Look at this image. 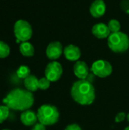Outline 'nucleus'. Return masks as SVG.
I'll return each instance as SVG.
<instances>
[{
  "label": "nucleus",
  "instance_id": "obj_1",
  "mask_svg": "<svg viewBox=\"0 0 129 130\" xmlns=\"http://www.w3.org/2000/svg\"><path fill=\"white\" fill-rule=\"evenodd\" d=\"M3 104L9 109L25 111L29 110L34 103L32 92L21 88L11 90L2 101Z\"/></svg>",
  "mask_w": 129,
  "mask_h": 130
},
{
  "label": "nucleus",
  "instance_id": "obj_2",
  "mask_svg": "<svg viewBox=\"0 0 129 130\" xmlns=\"http://www.w3.org/2000/svg\"><path fill=\"white\" fill-rule=\"evenodd\" d=\"M71 94L73 100L81 105H90L95 100V89L86 79L76 81L72 85Z\"/></svg>",
  "mask_w": 129,
  "mask_h": 130
},
{
  "label": "nucleus",
  "instance_id": "obj_3",
  "mask_svg": "<svg viewBox=\"0 0 129 130\" xmlns=\"http://www.w3.org/2000/svg\"><path fill=\"white\" fill-rule=\"evenodd\" d=\"M38 121L45 126H52L56 124L59 119V112L58 109L51 104H43L37 110Z\"/></svg>",
  "mask_w": 129,
  "mask_h": 130
},
{
  "label": "nucleus",
  "instance_id": "obj_4",
  "mask_svg": "<svg viewBox=\"0 0 129 130\" xmlns=\"http://www.w3.org/2000/svg\"><path fill=\"white\" fill-rule=\"evenodd\" d=\"M109 48L114 53H125L129 48L128 36L121 31L111 33L107 40Z\"/></svg>",
  "mask_w": 129,
  "mask_h": 130
},
{
  "label": "nucleus",
  "instance_id": "obj_5",
  "mask_svg": "<svg viewBox=\"0 0 129 130\" xmlns=\"http://www.w3.org/2000/svg\"><path fill=\"white\" fill-rule=\"evenodd\" d=\"M14 34L16 40L22 42L28 41L33 34L32 27L30 23L24 20H18L14 25Z\"/></svg>",
  "mask_w": 129,
  "mask_h": 130
},
{
  "label": "nucleus",
  "instance_id": "obj_6",
  "mask_svg": "<svg viewBox=\"0 0 129 130\" xmlns=\"http://www.w3.org/2000/svg\"><path fill=\"white\" fill-rule=\"evenodd\" d=\"M91 72L93 74L100 78H106L112 74L113 67L111 64L103 59L95 61L91 66Z\"/></svg>",
  "mask_w": 129,
  "mask_h": 130
},
{
  "label": "nucleus",
  "instance_id": "obj_7",
  "mask_svg": "<svg viewBox=\"0 0 129 130\" xmlns=\"http://www.w3.org/2000/svg\"><path fill=\"white\" fill-rule=\"evenodd\" d=\"M63 72L62 65L56 62L52 61L49 62L45 69V77L50 82H57L62 76Z\"/></svg>",
  "mask_w": 129,
  "mask_h": 130
},
{
  "label": "nucleus",
  "instance_id": "obj_8",
  "mask_svg": "<svg viewBox=\"0 0 129 130\" xmlns=\"http://www.w3.org/2000/svg\"><path fill=\"white\" fill-rule=\"evenodd\" d=\"M62 45L59 41H53L50 43L46 48V56L51 60H56L59 59L63 53Z\"/></svg>",
  "mask_w": 129,
  "mask_h": 130
},
{
  "label": "nucleus",
  "instance_id": "obj_9",
  "mask_svg": "<svg viewBox=\"0 0 129 130\" xmlns=\"http://www.w3.org/2000/svg\"><path fill=\"white\" fill-rule=\"evenodd\" d=\"M106 12V4L103 0H95L92 2L90 7V14L95 18H98L104 15Z\"/></svg>",
  "mask_w": 129,
  "mask_h": 130
},
{
  "label": "nucleus",
  "instance_id": "obj_10",
  "mask_svg": "<svg viewBox=\"0 0 129 130\" xmlns=\"http://www.w3.org/2000/svg\"><path fill=\"white\" fill-rule=\"evenodd\" d=\"M73 71L75 75L79 79H86L89 75V69L84 61H77L74 65Z\"/></svg>",
  "mask_w": 129,
  "mask_h": 130
},
{
  "label": "nucleus",
  "instance_id": "obj_11",
  "mask_svg": "<svg viewBox=\"0 0 129 130\" xmlns=\"http://www.w3.org/2000/svg\"><path fill=\"white\" fill-rule=\"evenodd\" d=\"M21 122L26 126H34L37 120V114L33 111V110H25L23 111L21 114V117H20Z\"/></svg>",
  "mask_w": 129,
  "mask_h": 130
},
{
  "label": "nucleus",
  "instance_id": "obj_12",
  "mask_svg": "<svg viewBox=\"0 0 129 130\" xmlns=\"http://www.w3.org/2000/svg\"><path fill=\"white\" fill-rule=\"evenodd\" d=\"M110 30L108 26L103 23H98L92 27V34L98 39L108 38L110 35Z\"/></svg>",
  "mask_w": 129,
  "mask_h": 130
},
{
  "label": "nucleus",
  "instance_id": "obj_13",
  "mask_svg": "<svg viewBox=\"0 0 129 130\" xmlns=\"http://www.w3.org/2000/svg\"><path fill=\"white\" fill-rule=\"evenodd\" d=\"M63 53L66 59L69 61H77L79 59L81 55L80 49L73 44H70L65 46L63 50Z\"/></svg>",
  "mask_w": 129,
  "mask_h": 130
},
{
  "label": "nucleus",
  "instance_id": "obj_14",
  "mask_svg": "<svg viewBox=\"0 0 129 130\" xmlns=\"http://www.w3.org/2000/svg\"><path fill=\"white\" fill-rule=\"evenodd\" d=\"M38 82H39V79H37V78L35 75H30L24 79V84L27 91L30 92H33V91H36L37 89H39Z\"/></svg>",
  "mask_w": 129,
  "mask_h": 130
},
{
  "label": "nucleus",
  "instance_id": "obj_15",
  "mask_svg": "<svg viewBox=\"0 0 129 130\" xmlns=\"http://www.w3.org/2000/svg\"><path fill=\"white\" fill-rule=\"evenodd\" d=\"M20 53L26 57H30L34 55V47L29 42H22L19 46Z\"/></svg>",
  "mask_w": 129,
  "mask_h": 130
},
{
  "label": "nucleus",
  "instance_id": "obj_16",
  "mask_svg": "<svg viewBox=\"0 0 129 130\" xmlns=\"http://www.w3.org/2000/svg\"><path fill=\"white\" fill-rule=\"evenodd\" d=\"M16 74H17V76L19 78L25 79L29 75H30V70L29 67L27 66H21L17 69Z\"/></svg>",
  "mask_w": 129,
  "mask_h": 130
},
{
  "label": "nucleus",
  "instance_id": "obj_17",
  "mask_svg": "<svg viewBox=\"0 0 129 130\" xmlns=\"http://www.w3.org/2000/svg\"><path fill=\"white\" fill-rule=\"evenodd\" d=\"M109 30L111 33H116V32H119L120 29H121V24L119 23V21L116 20V19H112L109 21L108 24H107Z\"/></svg>",
  "mask_w": 129,
  "mask_h": 130
},
{
  "label": "nucleus",
  "instance_id": "obj_18",
  "mask_svg": "<svg viewBox=\"0 0 129 130\" xmlns=\"http://www.w3.org/2000/svg\"><path fill=\"white\" fill-rule=\"evenodd\" d=\"M10 54V47L4 41L0 40V59H4Z\"/></svg>",
  "mask_w": 129,
  "mask_h": 130
},
{
  "label": "nucleus",
  "instance_id": "obj_19",
  "mask_svg": "<svg viewBox=\"0 0 129 130\" xmlns=\"http://www.w3.org/2000/svg\"><path fill=\"white\" fill-rule=\"evenodd\" d=\"M9 108L5 106H0V123H2L7 120L9 116Z\"/></svg>",
  "mask_w": 129,
  "mask_h": 130
},
{
  "label": "nucleus",
  "instance_id": "obj_20",
  "mask_svg": "<svg viewBox=\"0 0 129 130\" xmlns=\"http://www.w3.org/2000/svg\"><path fill=\"white\" fill-rule=\"evenodd\" d=\"M50 82H51L48 78H46V77L39 79V82H38V88H39V89H41V90L48 89L49 88V86H50Z\"/></svg>",
  "mask_w": 129,
  "mask_h": 130
},
{
  "label": "nucleus",
  "instance_id": "obj_21",
  "mask_svg": "<svg viewBox=\"0 0 129 130\" xmlns=\"http://www.w3.org/2000/svg\"><path fill=\"white\" fill-rule=\"evenodd\" d=\"M120 8L129 15V0H122L120 2Z\"/></svg>",
  "mask_w": 129,
  "mask_h": 130
},
{
  "label": "nucleus",
  "instance_id": "obj_22",
  "mask_svg": "<svg viewBox=\"0 0 129 130\" xmlns=\"http://www.w3.org/2000/svg\"><path fill=\"white\" fill-rule=\"evenodd\" d=\"M126 117V115L124 112H120L116 116V118H115V121L116 123H121L122 122Z\"/></svg>",
  "mask_w": 129,
  "mask_h": 130
},
{
  "label": "nucleus",
  "instance_id": "obj_23",
  "mask_svg": "<svg viewBox=\"0 0 129 130\" xmlns=\"http://www.w3.org/2000/svg\"><path fill=\"white\" fill-rule=\"evenodd\" d=\"M65 130H82L81 128L80 127V126H78L76 123H73V124H70L68 126H66V128Z\"/></svg>",
  "mask_w": 129,
  "mask_h": 130
},
{
  "label": "nucleus",
  "instance_id": "obj_24",
  "mask_svg": "<svg viewBox=\"0 0 129 130\" xmlns=\"http://www.w3.org/2000/svg\"><path fill=\"white\" fill-rule=\"evenodd\" d=\"M32 130H46V126L39 122L38 123H36L34 126H33Z\"/></svg>",
  "mask_w": 129,
  "mask_h": 130
},
{
  "label": "nucleus",
  "instance_id": "obj_25",
  "mask_svg": "<svg viewBox=\"0 0 129 130\" xmlns=\"http://www.w3.org/2000/svg\"><path fill=\"white\" fill-rule=\"evenodd\" d=\"M127 120H128V122L129 123V113L127 115Z\"/></svg>",
  "mask_w": 129,
  "mask_h": 130
},
{
  "label": "nucleus",
  "instance_id": "obj_26",
  "mask_svg": "<svg viewBox=\"0 0 129 130\" xmlns=\"http://www.w3.org/2000/svg\"><path fill=\"white\" fill-rule=\"evenodd\" d=\"M124 130H129V126H128V127H126V128H125V129Z\"/></svg>",
  "mask_w": 129,
  "mask_h": 130
},
{
  "label": "nucleus",
  "instance_id": "obj_27",
  "mask_svg": "<svg viewBox=\"0 0 129 130\" xmlns=\"http://www.w3.org/2000/svg\"><path fill=\"white\" fill-rule=\"evenodd\" d=\"M2 130H11V129H2Z\"/></svg>",
  "mask_w": 129,
  "mask_h": 130
}]
</instances>
